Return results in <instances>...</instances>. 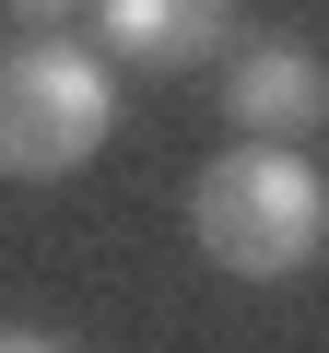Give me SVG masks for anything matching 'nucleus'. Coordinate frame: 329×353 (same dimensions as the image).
<instances>
[{"instance_id": "obj_1", "label": "nucleus", "mask_w": 329, "mask_h": 353, "mask_svg": "<svg viewBox=\"0 0 329 353\" xmlns=\"http://www.w3.org/2000/svg\"><path fill=\"white\" fill-rule=\"evenodd\" d=\"M189 236L212 271L235 283H294L317 248H329V176L282 141H247V153H212L200 189H189Z\"/></svg>"}, {"instance_id": "obj_2", "label": "nucleus", "mask_w": 329, "mask_h": 353, "mask_svg": "<svg viewBox=\"0 0 329 353\" xmlns=\"http://www.w3.org/2000/svg\"><path fill=\"white\" fill-rule=\"evenodd\" d=\"M106 130H118V83H106L94 48L24 36L0 59V176H24V189L36 176H71V165L106 153Z\"/></svg>"}, {"instance_id": "obj_3", "label": "nucleus", "mask_w": 329, "mask_h": 353, "mask_svg": "<svg viewBox=\"0 0 329 353\" xmlns=\"http://www.w3.org/2000/svg\"><path fill=\"white\" fill-rule=\"evenodd\" d=\"M224 118L247 130V141H306V130H329V48L317 36H294V24H259V36H235V59H224Z\"/></svg>"}, {"instance_id": "obj_4", "label": "nucleus", "mask_w": 329, "mask_h": 353, "mask_svg": "<svg viewBox=\"0 0 329 353\" xmlns=\"http://www.w3.org/2000/svg\"><path fill=\"white\" fill-rule=\"evenodd\" d=\"M94 59H141V71H200L235 48V0H94Z\"/></svg>"}, {"instance_id": "obj_5", "label": "nucleus", "mask_w": 329, "mask_h": 353, "mask_svg": "<svg viewBox=\"0 0 329 353\" xmlns=\"http://www.w3.org/2000/svg\"><path fill=\"white\" fill-rule=\"evenodd\" d=\"M0 353H71V330H36V318H12V330H0Z\"/></svg>"}, {"instance_id": "obj_6", "label": "nucleus", "mask_w": 329, "mask_h": 353, "mask_svg": "<svg viewBox=\"0 0 329 353\" xmlns=\"http://www.w3.org/2000/svg\"><path fill=\"white\" fill-rule=\"evenodd\" d=\"M0 12H12L24 36H59V12H71V0H0Z\"/></svg>"}]
</instances>
